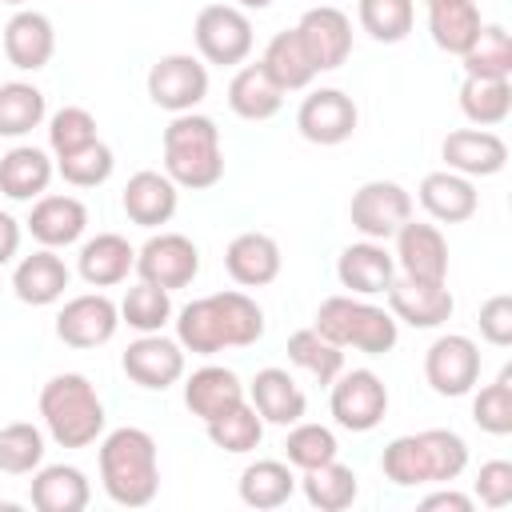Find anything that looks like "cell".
<instances>
[{
    "mask_svg": "<svg viewBox=\"0 0 512 512\" xmlns=\"http://www.w3.org/2000/svg\"><path fill=\"white\" fill-rule=\"evenodd\" d=\"M288 360L296 368H304L320 384H332L344 372V348H336L332 340H324L316 328H300V332L288 336Z\"/></svg>",
    "mask_w": 512,
    "mask_h": 512,
    "instance_id": "60d3db41",
    "label": "cell"
},
{
    "mask_svg": "<svg viewBox=\"0 0 512 512\" xmlns=\"http://www.w3.org/2000/svg\"><path fill=\"white\" fill-rule=\"evenodd\" d=\"M384 296H388V312L396 316V324H408V328H440L456 308V300L448 292V280L444 284H424V280L400 276V280L388 284Z\"/></svg>",
    "mask_w": 512,
    "mask_h": 512,
    "instance_id": "e0dca14e",
    "label": "cell"
},
{
    "mask_svg": "<svg viewBox=\"0 0 512 512\" xmlns=\"http://www.w3.org/2000/svg\"><path fill=\"white\" fill-rule=\"evenodd\" d=\"M480 28H484V16H480L476 0H436V4H428V32H432V44L440 52L464 56L476 44Z\"/></svg>",
    "mask_w": 512,
    "mask_h": 512,
    "instance_id": "4dcf8cb0",
    "label": "cell"
},
{
    "mask_svg": "<svg viewBox=\"0 0 512 512\" xmlns=\"http://www.w3.org/2000/svg\"><path fill=\"white\" fill-rule=\"evenodd\" d=\"M72 272L68 264L56 256V248H36L32 256H24L12 272V292L20 304H32V308H48L64 296Z\"/></svg>",
    "mask_w": 512,
    "mask_h": 512,
    "instance_id": "484cf974",
    "label": "cell"
},
{
    "mask_svg": "<svg viewBox=\"0 0 512 512\" xmlns=\"http://www.w3.org/2000/svg\"><path fill=\"white\" fill-rule=\"evenodd\" d=\"M328 388H332L328 408H332L336 424L348 432H372L388 416V388L372 368L340 372Z\"/></svg>",
    "mask_w": 512,
    "mask_h": 512,
    "instance_id": "9c48e42d",
    "label": "cell"
},
{
    "mask_svg": "<svg viewBox=\"0 0 512 512\" xmlns=\"http://www.w3.org/2000/svg\"><path fill=\"white\" fill-rule=\"evenodd\" d=\"M116 168V156L104 140H92L68 156H56V172L72 184V188H100Z\"/></svg>",
    "mask_w": 512,
    "mask_h": 512,
    "instance_id": "7dc6e473",
    "label": "cell"
},
{
    "mask_svg": "<svg viewBox=\"0 0 512 512\" xmlns=\"http://www.w3.org/2000/svg\"><path fill=\"white\" fill-rule=\"evenodd\" d=\"M164 172L176 188L204 192L224 176L220 128L204 112H176L164 128Z\"/></svg>",
    "mask_w": 512,
    "mask_h": 512,
    "instance_id": "3957f363",
    "label": "cell"
},
{
    "mask_svg": "<svg viewBox=\"0 0 512 512\" xmlns=\"http://www.w3.org/2000/svg\"><path fill=\"white\" fill-rule=\"evenodd\" d=\"M248 404L260 412L264 424H280V428H292L308 412V396L284 368H260L248 384Z\"/></svg>",
    "mask_w": 512,
    "mask_h": 512,
    "instance_id": "d4e9b609",
    "label": "cell"
},
{
    "mask_svg": "<svg viewBox=\"0 0 512 512\" xmlns=\"http://www.w3.org/2000/svg\"><path fill=\"white\" fill-rule=\"evenodd\" d=\"M464 76H480V80H512V40L500 24H484L476 44L460 56Z\"/></svg>",
    "mask_w": 512,
    "mask_h": 512,
    "instance_id": "ab89813d",
    "label": "cell"
},
{
    "mask_svg": "<svg viewBox=\"0 0 512 512\" xmlns=\"http://www.w3.org/2000/svg\"><path fill=\"white\" fill-rule=\"evenodd\" d=\"M480 336L492 348H508L512 344V296H488L480 304Z\"/></svg>",
    "mask_w": 512,
    "mask_h": 512,
    "instance_id": "816d5d0a",
    "label": "cell"
},
{
    "mask_svg": "<svg viewBox=\"0 0 512 512\" xmlns=\"http://www.w3.org/2000/svg\"><path fill=\"white\" fill-rule=\"evenodd\" d=\"M424 4H436V0H424Z\"/></svg>",
    "mask_w": 512,
    "mask_h": 512,
    "instance_id": "6f0895ef",
    "label": "cell"
},
{
    "mask_svg": "<svg viewBox=\"0 0 512 512\" xmlns=\"http://www.w3.org/2000/svg\"><path fill=\"white\" fill-rule=\"evenodd\" d=\"M264 336V308L248 292H212L176 312V340L184 352L216 356L224 348H248Z\"/></svg>",
    "mask_w": 512,
    "mask_h": 512,
    "instance_id": "6da1fadb",
    "label": "cell"
},
{
    "mask_svg": "<svg viewBox=\"0 0 512 512\" xmlns=\"http://www.w3.org/2000/svg\"><path fill=\"white\" fill-rule=\"evenodd\" d=\"M44 464V432L28 420H12L0 428V472L28 476Z\"/></svg>",
    "mask_w": 512,
    "mask_h": 512,
    "instance_id": "7bdbcfd3",
    "label": "cell"
},
{
    "mask_svg": "<svg viewBox=\"0 0 512 512\" xmlns=\"http://www.w3.org/2000/svg\"><path fill=\"white\" fill-rule=\"evenodd\" d=\"M284 456L292 468L308 472V468H320L328 460L340 456V444H336V432L324 428V424H308V420H296L288 440H284Z\"/></svg>",
    "mask_w": 512,
    "mask_h": 512,
    "instance_id": "f6af8a7d",
    "label": "cell"
},
{
    "mask_svg": "<svg viewBox=\"0 0 512 512\" xmlns=\"http://www.w3.org/2000/svg\"><path fill=\"white\" fill-rule=\"evenodd\" d=\"M420 196V208L436 220V224H464L476 216L480 208V192L468 176L452 172V168H440V172H428L416 188Z\"/></svg>",
    "mask_w": 512,
    "mask_h": 512,
    "instance_id": "7402d4cb",
    "label": "cell"
},
{
    "mask_svg": "<svg viewBox=\"0 0 512 512\" xmlns=\"http://www.w3.org/2000/svg\"><path fill=\"white\" fill-rule=\"evenodd\" d=\"M28 500L36 512H84L92 500V484L76 464H40L32 472Z\"/></svg>",
    "mask_w": 512,
    "mask_h": 512,
    "instance_id": "4316f807",
    "label": "cell"
},
{
    "mask_svg": "<svg viewBox=\"0 0 512 512\" xmlns=\"http://www.w3.org/2000/svg\"><path fill=\"white\" fill-rule=\"evenodd\" d=\"M392 260L408 280H424V284H444L448 280V240L436 224L404 220L396 228Z\"/></svg>",
    "mask_w": 512,
    "mask_h": 512,
    "instance_id": "9a60e30c",
    "label": "cell"
},
{
    "mask_svg": "<svg viewBox=\"0 0 512 512\" xmlns=\"http://www.w3.org/2000/svg\"><path fill=\"white\" fill-rule=\"evenodd\" d=\"M0 4H12V8H24L28 0H0Z\"/></svg>",
    "mask_w": 512,
    "mask_h": 512,
    "instance_id": "9f6ffc18",
    "label": "cell"
},
{
    "mask_svg": "<svg viewBox=\"0 0 512 512\" xmlns=\"http://www.w3.org/2000/svg\"><path fill=\"white\" fill-rule=\"evenodd\" d=\"M420 508H452V512H472V496L456 492V488H444V492H432L420 500Z\"/></svg>",
    "mask_w": 512,
    "mask_h": 512,
    "instance_id": "db71d44e",
    "label": "cell"
},
{
    "mask_svg": "<svg viewBox=\"0 0 512 512\" xmlns=\"http://www.w3.org/2000/svg\"><path fill=\"white\" fill-rule=\"evenodd\" d=\"M204 428H208V440H212L220 452H232V456H244V452L260 448V440H264V420H260V412H256L248 400H240L236 408L220 412V416L208 420Z\"/></svg>",
    "mask_w": 512,
    "mask_h": 512,
    "instance_id": "f35d334b",
    "label": "cell"
},
{
    "mask_svg": "<svg viewBox=\"0 0 512 512\" xmlns=\"http://www.w3.org/2000/svg\"><path fill=\"white\" fill-rule=\"evenodd\" d=\"M272 0H236V8H244V12H264Z\"/></svg>",
    "mask_w": 512,
    "mask_h": 512,
    "instance_id": "11a10c76",
    "label": "cell"
},
{
    "mask_svg": "<svg viewBox=\"0 0 512 512\" xmlns=\"http://www.w3.org/2000/svg\"><path fill=\"white\" fill-rule=\"evenodd\" d=\"M172 320V296L168 288H156L148 280L132 284L120 300V324L136 328V332H160Z\"/></svg>",
    "mask_w": 512,
    "mask_h": 512,
    "instance_id": "ee69618b",
    "label": "cell"
},
{
    "mask_svg": "<svg viewBox=\"0 0 512 512\" xmlns=\"http://www.w3.org/2000/svg\"><path fill=\"white\" fill-rule=\"evenodd\" d=\"M440 156L452 172L476 180V176H496L508 164V144L492 128H456L444 136Z\"/></svg>",
    "mask_w": 512,
    "mask_h": 512,
    "instance_id": "ac0fdd59",
    "label": "cell"
},
{
    "mask_svg": "<svg viewBox=\"0 0 512 512\" xmlns=\"http://www.w3.org/2000/svg\"><path fill=\"white\" fill-rule=\"evenodd\" d=\"M424 380L436 396H468L480 380V348L472 336L444 332L424 352Z\"/></svg>",
    "mask_w": 512,
    "mask_h": 512,
    "instance_id": "30bf717a",
    "label": "cell"
},
{
    "mask_svg": "<svg viewBox=\"0 0 512 512\" xmlns=\"http://www.w3.org/2000/svg\"><path fill=\"white\" fill-rule=\"evenodd\" d=\"M120 368L132 384H140L148 392H164L176 380H184V348H180V340H168L160 332H140V340H132L124 348Z\"/></svg>",
    "mask_w": 512,
    "mask_h": 512,
    "instance_id": "4fadbf2b",
    "label": "cell"
},
{
    "mask_svg": "<svg viewBox=\"0 0 512 512\" xmlns=\"http://www.w3.org/2000/svg\"><path fill=\"white\" fill-rule=\"evenodd\" d=\"M120 328V304H112L104 292H84L64 300L56 312V336L68 348H100Z\"/></svg>",
    "mask_w": 512,
    "mask_h": 512,
    "instance_id": "5bb4252c",
    "label": "cell"
},
{
    "mask_svg": "<svg viewBox=\"0 0 512 512\" xmlns=\"http://www.w3.org/2000/svg\"><path fill=\"white\" fill-rule=\"evenodd\" d=\"M176 204H180V188L168 180V172H152V168L128 176V184H124V192H120L124 216H128L132 224H140V228H160V224H168V220L176 216Z\"/></svg>",
    "mask_w": 512,
    "mask_h": 512,
    "instance_id": "44dd1931",
    "label": "cell"
},
{
    "mask_svg": "<svg viewBox=\"0 0 512 512\" xmlns=\"http://www.w3.org/2000/svg\"><path fill=\"white\" fill-rule=\"evenodd\" d=\"M336 276L352 296H380L396 280V260L384 248V240H360L340 252Z\"/></svg>",
    "mask_w": 512,
    "mask_h": 512,
    "instance_id": "603a6c76",
    "label": "cell"
},
{
    "mask_svg": "<svg viewBox=\"0 0 512 512\" xmlns=\"http://www.w3.org/2000/svg\"><path fill=\"white\" fill-rule=\"evenodd\" d=\"M40 420L60 448H88L104 436V404L84 372H60L40 388Z\"/></svg>",
    "mask_w": 512,
    "mask_h": 512,
    "instance_id": "277c9868",
    "label": "cell"
},
{
    "mask_svg": "<svg viewBox=\"0 0 512 512\" xmlns=\"http://www.w3.org/2000/svg\"><path fill=\"white\" fill-rule=\"evenodd\" d=\"M56 52V28L44 12L36 8H20L12 12V20L4 24V56L12 68L20 72H40Z\"/></svg>",
    "mask_w": 512,
    "mask_h": 512,
    "instance_id": "ffe728a7",
    "label": "cell"
},
{
    "mask_svg": "<svg viewBox=\"0 0 512 512\" xmlns=\"http://www.w3.org/2000/svg\"><path fill=\"white\" fill-rule=\"evenodd\" d=\"M296 36L316 72H332L352 56V20L332 4L308 8L296 24Z\"/></svg>",
    "mask_w": 512,
    "mask_h": 512,
    "instance_id": "2e32d148",
    "label": "cell"
},
{
    "mask_svg": "<svg viewBox=\"0 0 512 512\" xmlns=\"http://www.w3.org/2000/svg\"><path fill=\"white\" fill-rule=\"evenodd\" d=\"M300 484H304V500H308L312 508H320V512H344V508H352L356 496H360L356 472H352L348 464H340V460H328V464H320V468H308Z\"/></svg>",
    "mask_w": 512,
    "mask_h": 512,
    "instance_id": "e575fe53",
    "label": "cell"
},
{
    "mask_svg": "<svg viewBox=\"0 0 512 512\" xmlns=\"http://www.w3.org/2000/svg\"><path fill=\"white\" fill-rule=\"evenodd\" d=\"M280 244L268 232H240L224 248V268L240 288H264L280 276Z\"/></svg>",
    "mask_w": 512,
    "mask_h": 512,
    "instance_id": "cb8c5ba5",
    "label": "cell"
},
{
    "mask_svg": "<svg viewBox=\"0 0 512 512\" xmlns=\"http://www.w3.org/2000/svg\"><path fill=\"white\" fill-rule=\"evenodd\" d=\"M52 172H56V164L48 160L44 148L16 144L0 156V192L8 200H36V196L48 192Z\"/></svg>",
    "mask_w": 512,
    "mask_h": 512,
    "instance_id": "f546056e",
    "label": "cell"
},
{
    "mask_svg": "<svg viewBox=\"0 0 512 512\" xmlns=\"http://www.w3.org/2000/svg\"><path fill=\"white\" fill-rule=\"evenodd\" d=\"M16 252H20V220L8 216V212H0V268L12 264Z\"/></svg>",
    "mask_w": 512,
    "mask_h": 512,
    "instance_id": "f5cc1de1",
    "label": "cell"
},
{
    "mask_svg": "<svg viewBox=\"0 0 512 512\" xmlns=\"http://www.w3.org/2000/svg\"><path fill=\"white\" fill-rule=\"evenodd\" d=\"M296 492V476H292V464L284 460H252L244 472H240V500L248 508H280L288 504Z\"/></svg>",
    "mask_w": 512,
    "mask_h": 512,
    "instance_id": "836d02e7",
    "label": "cell"
},
{
    "mask_svg": "<svg viewBox=\"0 0 512 512\" xmlns=\"http://www.w3.org/2000/svg\"><path fill=\"white\" fill-rule=\"evenodd\" d=\"M476 496L484 508H508L512 504V464L508 460H488L476 472Z\"/></svg>",
    "mask_w": 512,
    "mask_h": 512,
    "instance_id": "f907efd6",
    "label": "cell"
},
{
    "mask_svg": "<svg viewBox=\"0 0 512 512\" xmlns=\"http://www.w3.org/2000/svg\"><path fill=\"white\" fill-rule=\"evenodd\" d=\"M380 472H384V480H392L396 488L432 484V464H428V452H424L420 432H408V436L388 440L384 452H380Z\"/></svg>",
    "mask_w": 512,
    "mask_h": 512,
    "instance_id": "74e56055",
    "label": "cell"
},
{
    "mask_svg": "<svg viewBox=\"0 0 512 512\" xmlns=\"http://www.w3.org/2000/svg\"><path fill=\"white\" fill-rule=\"evenodd\" d=\"M240 400H248L244 396V384H240V376L232 372V368H224V364H204V368H196L188 380H184V404H188V412L196 416V420H216L220 412H228V408H236Z\"/></svg>",
    "mask_w": 512,
    "mask_h": 512,
    "instance_id": "83f0119b",
    "label": "cell"
},
{
    "mask_svg": "<svg viewBox=\"0 0 512 512\" xmlns=\"http://www.w3.org/2000/svg\"><path fill=\"white\" fill-rule=\"evenodd\" d=\"M312 328L332 340L336 348H356V352H368V356H384L396 348V336H400V324L392 312L360 300V296H328L320 300L316 308V320Z\"/></svg>",
    "mask_w": 512,
    "mask_h": 512,
    "instance_id": "5b68a950",
    "label": "cell"
},
{
    "mask_svg": "<svg viewBox=\"0 0 512 512\" xmlns=\"http://www.w3.org/2000/svg\"><path fill=\"white\" fill-rule=\"evenodd\" d=\"M356 16L376 44H400L416 24V0H360Z\"/></svg>",
    "mask_w": 512,
    "mask_h": 512,
    "instance_id": "b9f144b4",
    "label": "cell"
},
{
    "mask_svg": "<svg viewBox=\"0 0 512 512\" xmlns=\"http://www.w3.org/2000/svg\"><path fill=\"white\" fill-rule=\"evenodd\" d=\"M208 96V64L192 52H168L148 68V100L164 112H196Z\"/></svg>",
    "mask_w": 512,
    "mask_h": 512,
    "instance_id": "52a82bcc",
    "label": "cell"
},
{
    "mask_svg": "<svg viewBox=\"0 0 512 512\" xmlns=\"http://www.w3.org/2000/svg\"><path fill=\"white\" fill-rule=\"evenodd\" d=\"M420 440H424V452H428V464H432V484H452L468 468L464 436H456L448 428H424Z\"/></svg>",
    "mask_w": 512,
    "mask_h": 512,
    "instance_id": "c3c4849f",
    "label": "cell"
},
{
    "mask_svg": "<svg viewBox=\"0 0 512 512\" xmlns=\"http://www.w3.org/2000/svg\"><path fill=\"white\" fill-rule=\"evenodd\" d=\"M88 228V208L76 196L64 192H44L36 196L32 212H28V232L40 248H68L84 236Z\"/></svg>",
    "mask_w": 512,
    "mask_h": 512,
    "instance_id": "d6986e66",
    "label": "cell"
},
{
    "mask_svg": "<svg viewBox=\"0 0 512 512\" xmlns=\"http://www.w3.org/2000/svg\"><path fill=\"white\" fill-rule=\"evenodd\" d=\"M44 116H48V100L36 84H28V80L0 84V136L20 140L32 128H40Z\"/></svg>",
    "mask_w": 512,
    "mask_h": 512,
    "instance_id": "d590c367",
    "label": "cell"
},
{
    "mask_svg": "<svg viewBox=\"0 0 512 512\" xmlns=\"http://www.w3.org/2000/svg\"><path fill=\"white\" fill-rule=\"evenodd\" d=\"M472 420L488 436H508L512 432V368H500V376L476 392Z\"/></svg>",
    "mask_w": 512,
    "mask_h": 512,
    "instance_id": "bcb514c9",
    "label": "cell"
},
{
    "mask_svg": "<svg viewBox=\"0 0 512 512\" xmlns=\"http://www.w3.org/2000/svg\"><path fill=\"white\" fill-rule=\"evenodd\" d=\"M260 64H264V72L280 84V92H300V88H308V84L320 76V72L312 68L308 52H304V44H300L296 28L276 32V36L268 40V48H264Z\"/></svg>",
    "mask_w": 512,
    "mask_h": 512,
    "instance_id": "d6a6232c",
    "label": "cell"
},
{
    "mask_svg": "<svg viewBox=\"0 0 512 512\" xmlns=\"http://www.w3.org/2000/svg\"><path fill=\"white\" fill-rule=\"evenodd\" d=\"M360 124V112H356V100L340 88H316L300 100L296 108V128L308 144H320V148H332V144H344Z\"/></svg>",
    "mask_w": 512,
    "mask_h": 512,
    "instance_id": "7c38bea8",
    "label": "cell"
},
{
    "mask_svg": "<svg viewBox=\"0 0 512 512\" xmlns=\"http://www.w3.org/2000/svg\"><path fill=\"white\" fill-rule=\"evenodd\" d=\"M348 220L364 240H392L404 220H412V192L396 180H368L352 192Z\"/></svg>",
    "mask_w": 512,
    "mask_h": 512,
    "instance_id": "ba28073f",
    "label": "cell"
},
{
    "mask_svg": "<svg viewBox=\"0 0 512 512\" xmlns=\"http://www.w3.org/2000/svg\"><path fill=\"white\" fill-rule=\"evenodd\" d=\"M460 112H464L476 128H496V124H504L508 112H512V80L464 76V84H460Z\"/></svg>",
    "mask_w": 512,
    "mask_h": 512,
    "instance_id": "8d00e7d4",
    "label": "cell"
},
{
    "mask_svg": "<svg viewBox=\"0 0 512 512\" xmlns=\"http://www.w3.org/2000/svg\"><path fill=\"white\" fill-rule=\"evenodd\" d=\"M92 140H100V136H96V116L88 108L64 104L60 112H52V120H48V148L56 156H68V152H76V148H84Z\"/></svg>",
    "mask_w": 512,
    "mask_h": 512,
    "instance_id": "681fc988",
    "label": "cell"
},
{
    "mask_svg": "<svg viewBox=\"0 0 512 512\" xmlns=\"http://www.w3.org/2000/svg\"><path fill=\"white\" fill-rule=\"evenodd\" d=\"M192 40H196V52L204 56V64L232 68V64H244L252 52V20L236 4H204L196 12Z\"/></svg>",
    "mask_w": 512,
    "mask_h": 512,
    "instance_id": "8992f818",
    "label": "cell"
},
{
    "mask_svg": "<svg viewBox=\"0 0 512 512\" xmlns=\"http://www.w3.org/2000/svg\"><path fill=\"white\" fill-rule=\"evenodd\" d=\"M100 484L112 504L120 508H144L160 492V460H156V440L144 428H112L100 440Z\"/></svg>",
    "mask_w": 512,
    "mask_h": 512,
    "instance_id": "7a4b0ae2",
    "label": "cell"
},
{
    "mask_svg": "<svg viewBox=\"0 0 512 512\" xmlns=\"http://www.w3.org/2000/svg\"><path fill=\"white\" fill-rule=\"evenodd\" d=\"M76 268H80L84 284H92V288H112V284L128 280V272L136 268V248H132L120 232H96L92 240L80 244Z\"/></svg>",
    "mask_w": 512,
    "mask_h": 512,
    "instance_id": "f1b7e54d",
    "label": "cell"
},
{
    "mask_svg": "<svg viewBox=\"0 0 512 512\" xmlns=\"http://www.w3.org/2000/svg\"><path fill=\"white\" fill-rule=\"evenodd\" d=\"M136 272L140 280L156 288H188L200 272V248L184 232H156L136 248Z\"/></svg>",
    "mask_w": 512,
    "mask_h": 512,
    "instance_id": "8fae6325",
    "label": "cell"
},
{
    "mask_svg": "<svg viewBox=\"0 0 512 512\" xmlns=\"http://www.w3.org/2000/svg\"><path fill=\"white\" fill-rule=\"evenodd\" d=\"M280 104H284V92H280V84L264 72L260 60L236 68V76H232V84H228V108H232L240 120H252V124L272 120V116L280 112Z\"/></svg>",
    "mask_w": 512,
    "mask_h": 512,
    "instance_id": "1f68e13d",
    "label": "cell"
}]
</instances>
